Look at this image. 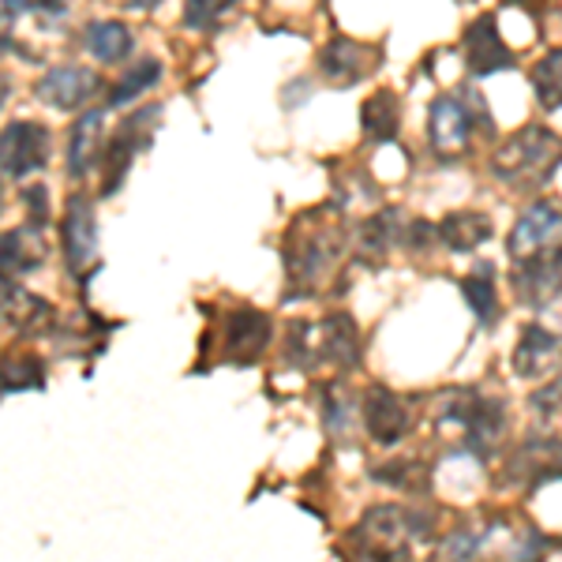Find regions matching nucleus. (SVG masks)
<instances>
[{
	"label": "nucleus",
	"instance_id": "nucleus-8",
	"mask_svg": "<svg viewBox=\"0 0 562 562\" xmlns=\"http://www.w3.org/2000/svg\"><path fill=\"white\" fill-rule=\"evenodd\" d=\"M60 237H65V267L68 274L83 278L98 267V214L94 203L87 195H71L65 225H60Z\"/></svg>",
	"mask_w": 562,
	"mask_h": 562
},
{
	"label": "nucleus",
	"instance_id": "nucleus-23",
	"mask_svg": "<svg viewBox=\"0 0 562 562\" xmlns=\"http://www.w3.org/2000/svg\"><path fill=\"white\" fill-rule=\"evenodd\" d=\"M492 262H480L476 267V274H469V278H461L458 281V289H461V296H465V304L473 307V315H476V323L484 326V330H492V326L498 323V293H495V281H492Z\"/></svg>",
	"mask_w": 562,
	"mask_h": 562
},
{
	"label": "nucleus",
	"instance_id": "nucleus-28",
	"mask_svg": "<svg viewBox=\"0 0 562 562\" xmlns=\"http://www.w3.org/2000/svg\"><path fill=\"white\" fill-rule=\"evenodd\" d=\"M240 0H188L184 4V26L188 31H214L222 23V15L229 8H237Z\"/></svg>",
	"mask_w": 562,
	"mask_h": 562
},
{
	"label": "nucleus",
	"instance_id": "nucleus-15",
	"mask_svg": "<svg viewBox=\"0 0 562 562\" xmlns=\"http://www.w3.org/2000/svg\"><path fill=\"white\" fill-rule=\"evenodd\" d=\"M514 371L521 379H548L555 375L559 368V334L548 330L540 323H529L518 338V349H514Z\"/></svg>",
	"mask_w": 562,
	"mask_h": 562
},
{
	"label": "nucleus",
	"instance_id": "nucleus-30",
	"mask_svg": "<svg viewBox=\"0 0 562 562\" xmlns=\"http://www.w3.org/2000/svg\"><path fill=\"white\" fill-rule=\"evenodd\" d=\"M559 394H562V383L555 375H551L548 386H540L537 394H532V413L540 416V420H559Z\"/></svg>",
	"mask_w": 562,
	"mask_h": 562
},
{
	"label": "nucleus",
	"instance_id": "nucleus-2",
	"mask_svg": "<svg viewBox=\"0 0 562 562\" xmlns=\"http://www.w3.org/2000/svg\"><path fill=\"white\" fill-rule=\"evenodd\" d=\"M559 169V135L529 124L503 143L492 158V177L514 188H543Z\"/></svg>",
	"mask_w": 562,
	"mask_h": 562
},
{
	"label": "nucleus",
	"instance_id": "nucleus-13",
	"mask_svg": "<svg viewBox=\"0 0 562 562\" xmlns=\"http://www.w3.org/2000/svg\"><path fill=\"white\" fill-rule=\"evenodd\" d=\"M34 94H38L45 105L57 109V113H68V109L87 105L90 98L98 94V76L79 65H60V68L45 71V79L34 87Z\"/></svg>",
	"mask_w": 562,
	"mask_h": 562
},
{
	"label": "nucleus",
	"instance_id": "nucleus-9",
	"mask_svg": "<svg viewBox=\"0 0 562 562\" xmlns=\"http://www.w3.org/2000/svg\"><path fill=\"white\" fill-rule=\"evenodd\" d=\"M222 330H225V360L237 368L259 364L262 352L270 349V338H274V323L259 307H233L225 315Z\"/></svg>",
	"mask_w": 562,
	"mask_h": 562
},
{
	"label": "nucleus",
	"instance_id": "nucleus-35",
	"mask_svg": "<svg viewBox=\"0 0 562 562\" xmlns=\"http://www.w3.org/2000/svg\"><path fill=\"white\" fill-rule=\"evenodd\" d=\"M8 94H12V87H8V79L0 76V109H4V102H8Z\"/></svg>",
	"mask_w": 562,
	"mask_h": 562
},
{
	"label": "nucleus",
	"instance_id": "nucleus-5",
	"mask_svg": "<svg viewBox=\"0 0 562 562\" xmlns=\"http://www.w3.org/2000/svg\"><path fill=\"white\" fill-rule=\"evenodd\" d=\"M53 150V135L38 121H15L0 132V173L8 180H23L45 169Z\"/></svg>",
	"mask_w": 562,
	"mask_h": 562
},
{
	"label": "nucleus",
	"instance_id": "nucleus-12",
	"mask_svg": "<svg viewBox=\"0 0 562 562\" xmlns=\"http://www.w3.org/2000/svg\"><path fill=\"white\" fill-rule=\"evenodd\" d=\"M428 135L431 147L450 158V154H461L469 147V135H473V113L465 109V102L454 94L435 98L428 109Z\"/></svg>",
	"mask_w": 562,
	"mask_h": 562
},
{
	"label": "nucleus",
	"instance_id": "nucleus-33",
	"mask_svg": "<svg viewBox=\"0 0 562 562\" xmlns=\"http://www.w3.org/2000/svg\"><path fill=\"white\" fill-rule=\"evenodd\" d=\"M0 4L12 15H20V12H60L65 0H0Z\"/></svg>",
	"mask_w": 562,
	"mask_h": 562
},
{
	"label": "nucleus",
	"instance_id": "nucleus-38",
	"mask_svg": "<svg viewBox=\"0 0 562 562\" xmlns=\"http://www.w3.org/2000/svg\"><path fill=\"white\" fill-rule=\"evenodd\" d=\"M0 199H4V192H0Z\"/></svg>",
	"mask_w": 562,
	"mask_h": 562
},
{
	"label": "nucleus",
	"instance_id": "nucleus-1",
	"mask_svg": "<svg viewBox=\"0 0 562 562\" xmlns=\"http://www.w3.org/2000/svg\"><path fill=\"white\" fill-rule=\"evenodd\" d=\"M341 251H346V237H341L338 225L319 222V214L296 217L285 237V270H289V285L296 289L289 296L312 293L315 281L341 259Z\"/></svg>",
	"mask_w": 562,
	"mask_h": 562
},
{
	"label": "nucleus",
	"instance_id": "nucleus-31",
	"mask_svg": "<svg viewBox=\"0 0 562 562\" xmlns=\"http://www.w3.org/2000/svg\"><path fill=\"white\" fill-rule=\"evenodd\" d=\"M23 203H26V211H31V222L38 225V229H45V222H49V188L45 184L23 188Z\"/></svg>",
	"mask_w": 562,
	"mask_h": 562
},
{
	"label": "nucleus",
	"instance_id": "nucleus-21",
	"mask_svg": "<svg viewBox=\"0 0 562 562\" xmlns=\"http://www.w3.org/2000/svg\"><path fill=\"white\" fill-rule=\"evenodd\" d=\"M360 128H364L368 143H390L402 128V98L394 90H375L360 109Z\"/></svg>",
	"mask_w": 562,
	"mask_h": 562
},
{
	"label": "nucleus",
	"instance_id": "nucleus-26",
	"mask_svg": "<svg viewBox=\"0 0 562 562\" xmlns=\"http://www.w3.org/2000/svg\"><path fill=\"white\" fill-rule=\"evenodd\" d=\"M397 211H379L360 225V251L371 259H383L390 248L397 244Z\"/></svg>",
	"mask_w": 562,
	"mask_h": 562
},
{
	"label": "nucleus",
	"instance_id": "nucleus-29",
	"mask_svg": "<svg viewBox=\"0 0 562 562\" xmlns=\"http://www.w3.org/2000/svg\"><path fill=\"white\" fill-rule=\"evenodd\" d=\"M315 326H307L304 319H296V323H289V330H285V357L293 360L296 368H312L315 360Z\"/></svg>",
	"mask_w": 562,
	"mask_h": 562
},
{
	"label": "nucleus",
	"instance_id": "nucleus-25",
	"mask_svg": "<svg viewBox=\"0 0 562 562\" xmlns=\"http://www.w3.org/2000/svg\"><path fill=\"white\" fill-rule=\"evenodd\" d=\"M532 90L537 102L548 113H559L562 105V49H548V57H540V65L532 68Z\"/></svg>",
	"mask_w": 562,
	"mask_h": 562
},
{
	"label": "nucleus",
	"instance_id": "nucleus-16",
	"mask_svg": "<svg viewBox=\"0 0 562 562\" xmlns=\"http://www.w3.org/2000/svg\"><path fill=\"white\" fill-rule=\"evenodd\" d=\"M315 338H319L323 349L319 357L330 360L338 368H357L364 360V341H360V326L352 323V315L338 312V315H326V319L315 326Z\"/></svg>",
	"mask_w": 562,
	"mask_h": 562
},
{
	"label": "nucleus",
	"instance_id": "nucleus-20",
	"mask_svg": "<svg viewBox=\"0 0 562 562\" xmlns=\"http://www.w3.org/2000/svg\"><path fill=\"white\" fill-rule=\"evenodd\" d=\"M492 217L480 211H458L447 214L439 225H435V237L447 244L450 251H476L480 244L492 240Z\"/></svg>",
	"mask_w": 562,
	"mask_h": 562
},
{
	"label": "nucleus",
	"instance_id": "nucleus-22",
	"mask_svg": "<svg viewBox=\"0 0 562 562\" xmlns=\"http://www.w3.org/2000/svg\"><path fill=\"white\" fill-rule=\"evenodd\" d=\"M105 109H87L76 121L68 139V173L76 180H83L90 173V166L98 161V135H102Z\"/></svg>",
	"mask_w": 562,
	"mask_h": 562
},
{
	"label": "nucleus",
	"instance_id": "nucleus-17",
	"mask_svg": "<svg viewBox=\"0 0 562 562\" xmlns=\"http://www.w3.org/2000/svg\"><path fill=\"white\" fill-rule=\"evenodd\" d=\"M42 262H45V237L34 222L20 225V229H8L0 237V274L20 278L38 270Z\"/></svg>",
	"mask_w": 562,
	"mask_h": 562
},
{
	"label": "nucleus",
	"instance_id": "nucleus-10",
	"mask_svg": "<svg viewBox=\"0 0 562 562\" xmlns=\"http://www.w3.org/2000/svg\"><path fill=\"white\" fill-rule=\"evenodd\" d=\"M465 65L476 79H487L495 71H506L518 65L510 49H506L503 34H498L495 15H480L465 26Z\"/></svg>",
	"mask_w": 562,
	"mask_h": 562
},
{
	"label": "nucleus",
	"instance_id": "nucleus-19",
	"mask_svg": "<svg viewBox=\"0 0 562 562\" xmlns=\"http://www.w3.org/2000/svg\"><path fill=\"white\" fill-rule=\"evenodd\" d=\"M83 45L98 65H121V60H128L135 34L128 31V23H121V20H94V23H87Z\"/></svg>",
	"mask_w": 562,
	"mask_h": 562
},
{
	"label": "nucleus",
	"instance_id": "nucleus-11",
	"mask_svg": "<svg viewBox=\"0 0 562 562\" xmlns=\"http://www.w3.org/2000/svg\"><path fill=\"white\" fill-rule=\"evenodd\" d=\"M379 49L375 45H364V42H352L346 34H338V38H330L323 45L319 53V71L330 83L338 87H352L360 83V79L368 76L371 68H379Z\"/></svg>",
	"mask_w": 562,
	"mask_h": 562
},
{
	"label": "nucleus",
	"instance_id": "nucleus-3",
	"mask_svg": "<svg viewBox=\"0 0 562 562\" xmlns=\"http://www.w3.org/2000/svg\"><path fill=\"white\" fill-rule=\"evenodd\" d=\"M431 537V518L420 510H405V506H375L360 518L357 532V548L371 559H405L409 555L413 540H428Z\"/></svg>",
	"mask_w": 562,
	"mask_h": 562
},
{
	"label": "nucleus",
	"instance_id": "nucleus-4",
	"mask_svg": "<svg viewBox=\"0 0 562 562\" xmlns=\"http://www.w3.org/2000/svg\"><path fill=\"white\" fill-rule=\"evenodd\" d=\"M442 420H454L461 435H465V447L473 454L487 458L498 447L506 431V409L498 397H480L473 390H461L450 402V409H442Z\"/></svg>",
	"mask_w": 562,
	"mask_h": 562
},
{
	"label": "nucleus",
	"instance_id": "nucleus-36",
	"mask_svg": "<svg viewBox=\"0 0 562 562\" xmlns=\"http://www.w3.org/2000/svg\"><path fill=\"white\" fill-rule=\"evenodd\" d=\"M128 4H132V8H154L158 0H128Z\"/></svg>",
	"mask_w": 562,
	"mask_h": 562
},
{
	"label": "nucleus",
	"instance_id": "nucleus-18",
	"mask_svg": "<svg viewBox=\"0 0 562 562\" xmlns=\"http://www.w3.org/2000/svg\"><path fill=\"white\" fill-rule=\"evenodd\" d=\"M555 237H559V203L555 199H540V203H532L529 211L518 217V225H514L510 256L521 259V256L543 248V244L555 240Z\"/></svg>",
	"mask_w": 562,
	"mask_h": 562
},
{
	"label": "nucleus",
	"instance_id": "nucleus-14",
	"mask_svg": "<svg viewBox=\"0 0 562 562\" xmlns=\"http://www.w3.org/2000/svg\"><path fill=\"white\" fill-rule=\"evenodd\" d=\"M364 428L379 447H394L409 431V409L405 402L386 386H368L364 394Z\"/></svg>",
	"mask_w": 562,
	"mask_h": 562
},
{
	"label": "nucleus",
	"instance_id": "nucleus-34",
	"mask_svg": "<svg viewBox=\"0 0 562 562\" xmlns=\"http://www.w3.org/2000/svg\"><path fill=\"white\" fill-rule=\"evenodd\" d=\"M510 4H518V8H525V12H532V15H543L548 0H510Z\"/></svg>",
	"mask_w": 562,
	"mask_h": 562
},
{
	"label": "nucleus",
	"instance_id": "nucleus-37",
	"mask_svg": "<svg viewBox=\"0 0 562 562\" xmlns=\"http://www.w3.org/2000/svg\"><path fill=\"white\" fill-rule=\"evenodd\" d=\"M4 45H8V38H0V49H4Z\"/></svg>",
	"mask_w": 562,
	"mask_h": 562
},
{
	"label": "nucleus",
	"instance_id": "nucleus-27",
	"mask_svg": "<svg viewBox=\"0 0 562 562\" xmlns=\"http://www.w3.org/2000/svg\"><path fill=\"white\" fill-rule=\"evenodd\" d=\"M379 484L402 487V492H424L428 487V469L416 465V461H390V465H379L375 473Z\"/></svg>",
	"mask_w": 562,
	"mask_h": 562
},
{
	"label": "nucleus",
	"instance_id": "nucleus-7",
	"mask_svg": "<svg viewBox=\"0 0 562 562\" xmlns=\"http://www.w3.org/2000/svg\"><path fill=\"white\" fill-rule=\"evenodd\" d=\"M559 281H562V262H559V244H551V251H529V256L514 259V293L521 304L537 307H555L559 304Z\"/></svg>",
	"mask_w": 562,
	"mask_h": 562
},
{
	"label": "nucleus",
	"instance_id": "nucleus-24",
	"mask_svg": "<svg viewBox=\"0 0 562 562\" xmlns=\"http://www.w3.org/2000/svg\"><path fill=\"white\" fill-rule=\"evenodd\" d=\"M161 71H166V68H161V60H158V57H147V60H139V65H132L121 79H116L113 87H109L105 105H109V109L132 105L139 94H147V90H154V87L161 83Z\"/></svg>",
	"mask_w": 562,
	"mask_h": 562
},
{
	"label": "nucleus",
	"instance_id": "nucleus-32",
	"mask_svg": "<svg viewBox=\"0 0 562 562\" xmlns=\"http://www.w3.org/2000/svg\"><path fill=\"white\" fill-rule=\"evenodd\" d=\"M480 543H484V537H476V532H454L442 543V559H473Z\"/></svg>",
	"mask_w": 562,
	"mask_h": 562
},
{
	"label": "nucleus",
	"instance_id": "nucleus-6",
	"mask_svg": "<svg viewBox=\"0 0 562 562\" xmlns=\"http://www.w3.org/2000/svg\"><path fill=\"white\" fill-rule=\"evenodd\" d=\"M161 116V105H143L139 113H132L128 121L116 128L113 139L105 143V184L102 195H113L121 188V180L128 177V166L135 161V154L150 147V128Z\"/></svg>",
	"mask_w": 562,
	"mask_h": 562
}]
</instances>
